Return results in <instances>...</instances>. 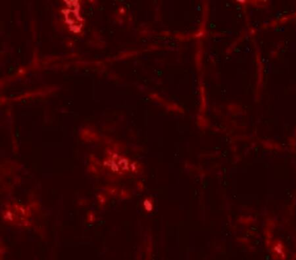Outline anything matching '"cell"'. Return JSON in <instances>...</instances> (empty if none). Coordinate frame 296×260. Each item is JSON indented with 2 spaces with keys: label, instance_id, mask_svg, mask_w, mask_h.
<instances>
[{
  "label": "cell",
  "instance_id": "4fadbf2b",
  "mask_svg": "<svg viewBox=\"0 0 296 260\" xmlns=\"http://www.w3.org/2000/svg\"><path fill=\"white\" fill-rule=\"evenodd\" d=\"M128 194L129 193L126 190H121V191L120 192V196H121V198H128Z\"/></svg>",
  "mask_w": 296,
  "mask_h": 260
},
{
  "label": "cell",
  "instance_id": "7c38bea8",
  "mask_svg": "<svg viewBox=\"0 0 296 260\" xmlns=\"http://www.w3.org/2000/svg\"><path fill=\"white\" fill-rule=\"evenodd\" d=\"M90 200L87 198H80L78 200L77 204L79 206H86L89 205Z\"/></svg>",
  "mask_w": 296,
  "mask_h": 260
},
{
  "label": "cell",
  "instance_id": "8fae6325",
  "mask_svg": "<svg viewBox=\"0 0 296 260\" xmlns=\"http://www.w3.org/2000/svg\"><path fill=\"white\" fill-rule=\"evenodd\" d=\"M20 224L21 227H27V228H30V227L33 226L32 223L30 221L29 219H27V218H25V217H20Z\"/></svg>",
  "mask_w": 296,
  "mask_h": 260
},
{
  "label": "cell",
  "instance_id": "ba28073f",
  "mask_svg": "<svg viewBox=\"0 0 296 260\" xmlns=\"http://www.w3.org/2000/svg\"><path fill=\"white\" fill-rule=\"evenodd\" d=\"M97 216L96 213L94 211H89L86 215V222L88 223L92 224L96 221Z\"/></svg>",
  "mask_w": 296,
  "mask_h": 260
},
{
  "label": "cell",
  "instance_id": "6da1fadb",
  "mask_svg": "<svg viewBox=\"0 0 296 260\" xmlns=\"http://www.w3.org/2000/svg\"><path fill=\"white\" fill-rule=\"evenodd\" d=\"M2 219L4 221L8 223L20 226V216L11 210L5 209L2 212Z\"/></svg>",
  "mask_w": 296,
  "mask_h": 260
},
{
  "label": "cell",
  "instance_id": "3957f363",
  "mask_svg": "<svg viewBox=\"0 0 296 260\" xmlns=\"http://www.w3.org/2000/svg\"><path fill=\"white\" fill-rule=\"evenodd\" d=\"M103 168L107 169L111 171V173L115 174H123L119 168L117 160L111 158H105L102 160Z\"/></svg>",
  "mask_w": 296,
  "mask_h": 260
},
{
  "label": "cell",
  "instance_id": "52a82bcc",
  "mask_svg": "<svg viewBox=\"0 0 296 260\" xmlns=\"http://www.w3.org/2000/svg\"><path fill=\"white\" fill-rule=\"evenodd\" d=\"M104 190H105V192H107V194L110 195V196H115L118 194V189L116 187L111 186V185H107V186L105 187L104 188Z\"/></svg>",
  "mask_w": 296,
  "mask_h": 260
},
{
  "label": "cell",
  "instance_id": "8992f818",
  "mask_svg": "<svg viewBox=\"0 0 296 260\" xmlns=\"http://www.w3.org/2000/svg\"><path fill=\"white\" fill-rule=\"evenodd\" d=\"M102 168H100V167H99L98 166H96V165H95L92 163H90V162L88 166L87 169H88V171L90 172V173L94 174V175H99L101 173V169Z\"/></svg>",
  "mask_w": 296,
  "mask_h": 260
},
{
  "label": "cell",
  "instance_id": "277c9868",
  "mask_svg": "<svg viewBox=\"0 0 296 260\" xmlns=\"http://www.w3.org/2000/svg\"><path fill=\"white\" fill-rule=\"evenodd\" d=\"M117 162L118 164H119V168L121 169L122 173H127V171H129L130 164L129 160L127 158L120 156L119 158L117 160Z\"/></svg>",
  "mask_w": 296,
  "mask_h": 260
},
{
  "label": "cell",
  "instance_id": "30bf717a",
  "mask_svg": "<svg viewBox=\"0 0 296 260\" xmlns=\"http://www.w3.org/2000/svg\"><path fill=\"white\" fill-rule=\"evenodd\" d=\"M89 158H90V163H92L95 165H96V166L100 167V168H103L102 162H101L98 157H96V156H94V155H93V154H90Z\"/></svg>",
  "mask_w": 296,
  "mask_h": 260
},
{
  "label": "cell",
  "instance_id": "7a4b0ae2",
  "mask_svg": "<svg viewBox=\"0 0 296 260\" xmlns=\"http://www.w3.org/2000/svg\"><path fill=\"white\" fill-rule=\"evenodd\" d=\"M13 204V211L20 217L29 219L32 216V209L29 205H22L18 203Z\"/></svg>",
  "mask_w": 296,
  "mask_h": 260
},
{
  "label": "cell",
  "instance_id": "9c48e42d",
  "mask_svg": "<svg viewBox=\"0 0 296 260\" xmlns=\"http://www.w3.org/2000/svg\"><path fill=\"white\" fill-rule=\"evenodd\" d=\"M28 205L31 207L32 211H34V212H38V211L40 210V203H39L36 200L32 199V200H30L29 204H28Z\"/></svg>",
  "mask_w": 296,
  "mask_h": 260
},
{
  "label": "cell",
  "instance_id": "5b68a950",
  "mask_svg": "<svg viewBox=\"0 0 296 260\" xmlns=\"http://www.w3.org/2000/svg\"><path fill=\"white\" fill-rule=\"evenodd\" d=\"M97 200H98L99 207L103 208L107 202L108 198L107 194L104 192H99L97 195Z\"/></svg>",
  "mask_w": 296,
  "mask_h": 260
}]
</instances>
